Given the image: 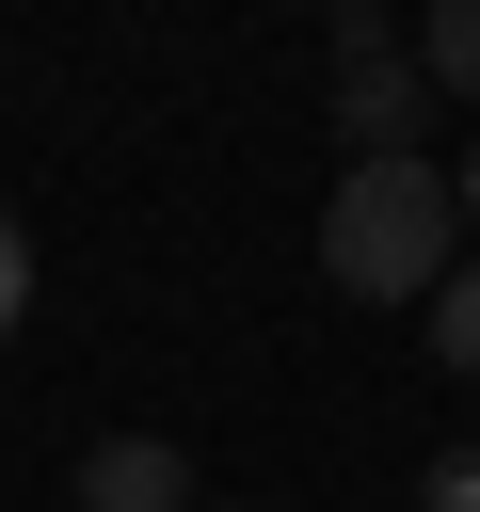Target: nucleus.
Masks as SVG:
<instances>
[{
    "instance_id": "f257e3e1",
    "label": "nucleus",
    "mask_w": 480,
    "mask_h": 512,
    "mask_svg": "<svg viewBox=\"0 0 480 512\" xmlns=\"http://www.w3.org/2000/svg\"><path fill=\"white\" fill-rule=\"evenodd\" d=\"M464 192H448V160H352L336 176V208H320V272L352 288V304H432L464 256Z\"/></svg>"
},
{
    "instance_id": "f03ea898",
    "label": "nucleus",
    "mask_w": 480,
    "mask_h": 512,
    "mask_svg": "<svg viewBox=\"0 0 480 512\" xmlns=\"http://www.w3.org/2000/svg\"><path fill=\"white\" fill-rule=\"evenodd\" d=\"M320 80H336V128H352V160H432L416 128H432V80H416V48L384 32V0H336V32H320Z\"/></svg>"
},
{
    "instance_id": "7ed1b4c3",
    "label": "nucleus",
    "mask_w": 480,
    "mask_h": 512,
    "mask_svg": "<svg viewBox=\"0 0 480 512\" xmlns=\"http://www.w3.org/2000/svg\"><path fill=\"white\" fill-rule=\"evenodd\" d=\"M80 512H208V496H192V448L96 432V448H80Z\"/></svg>"
},
{
    "instance_id": "20e7f679",
    "label": "nucleus",
    "mask_w": 480,
    "mask_h": 512,
    "mask_svg": "<svg viewBox=\"0 0 480 512\" xmlns=\"http://www.w3.org/2000/svg\"><path fill=\"white\" fill-rule=\"evenodd\" d=\"M416 80L432 96H480V0H432L416 16Z\"/></svg>"
},
{
    "instance_id": "39448f33",
    "label": "nucleus",
    "mask_w": 480,
    "mask_h": 512,
    "mask_svg": "<svg viewBox=\"0 0 480 512\" xmlns=\"http://www.w3.org/2000/svg\"><path fill=\"white\" fill-rule=\"evenodd\" d=\"M416 320H432V352H448V368H464V384H480V256H464V272H448V288H432V304H416Z\"/></svg>"
},
{
    "instance_id": "423d86ee",
    "label": "nucleus",
    "mask_w": 480,
    "mask_h": 512,
    "mask_svg": "<svg viewBox=\"0 0 480 512\" xmlns=\"http://www.w3.org/2000/svg\"><path fill=\"white\" fill-rule=\"evenodd\" d=\"M416 512H480V448H432V480H416Z\"/></svg>"
},
{
    "instance_id": "0eeeda50",
    "label": "nucleus",
    "mask_w": 480,
    "mask_h": 512,
    "mask_svg": "<svg viewBox=\"0 0 480 512\" xmlns=\"http://www.w3.org/2000/svg\"><path fill=\"white\" fill-rule=\"evenodd\" d=\"M16 320H32V224L0 208V336H16Z\"/></svg>"
},
{
    "instance_id": "6e6552de",
    "label": "nucleus",
    "mask_w": 480,
    "mask_h": 512,
    "mask_svg": "<svg viewBox=\"0 0 480 512\" xmlns=\"http://www.w3.org/2000/svg\"><path fill=\"white\" fill-rule=\"evenodd\" d=\"M448 192H464V224H480V144H464V160H448Z\"/></svg>"
},
{
    "instance_id": "1a4fd4ad",
    "label": "nucleus",
    "mask_w": 480,
    "mask_h": 512,
    "mask_svg": "<svg viewBox=\"0 0 480 512\" xmlns=\"http://www.w3.org/2000/svg\"><path fill=\"white\" fill-rule=\"evenodd\" d=\"M208 512H256V496H208Z\"/></svg>"
}]
</instances>
